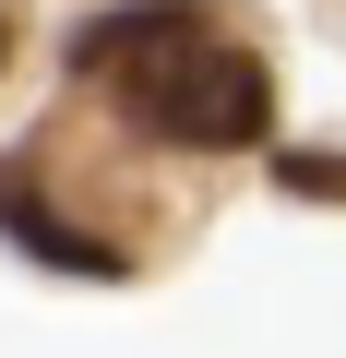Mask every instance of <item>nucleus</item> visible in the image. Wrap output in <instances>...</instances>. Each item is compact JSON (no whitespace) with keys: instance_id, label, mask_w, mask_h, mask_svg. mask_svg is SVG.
Returning <instances> with one entry per match:
<instances>
[{"instance_id":"nucleus-1","label":"nucleus","mask_w":346,"mask_h":358,"mask_svg":"<svg viewBox=\"0 0 346 358\" xmlns=\"http://www.w3.org/2000/svg\"><path fill=\"white\" fill-rule=\"evenodd\" d=\"M72 84H108L155 143H180V155H239V143H263V108H275V72L215 36L203 0L96 13L72 36Z\"/></svg>"},{"instance_id":"nucleus-2","label":"nucleus","mask_w":346,"mask_h":358,"mask_svg":"<svg viewBox=\"0 0 346 358\" xmlns=\"http://www.w3.org/2000/svg\"><path fill=\"white\" fill-rule=\"evenodd\" d=\"M0 227H13L36 263H60V275H131V251H120V239H96V227H60V215H48L36 167H13V179H0Z\"/></svg>"},{"instance_id":"nucleus-3","label":"nucleus","mask_w":346,"mask_h":358,"mask_svg":"<svg viewBox=\"0 0 346 358\" xmlns=\"http://www.w3.org/2000/svg\"><path fill=\"white\" fill-rule=\"evenodd\" d=\"M275 192H298V203H346V155H334V143H275Z\"/></svg>"},{"instance_id":"nucleus-4","label":"nucleus","mask_w":346,"mask_h":358,"mask_svg":"<svg viewBox=\"0 0 346 358\" xmlns=\"http://www.w3.org/2000/svg\"><path fill=\"white\" fill-rule=\"evenodd\" d=\"M0 60H13V24H0Z\"/></svg>"}]
</instances>
